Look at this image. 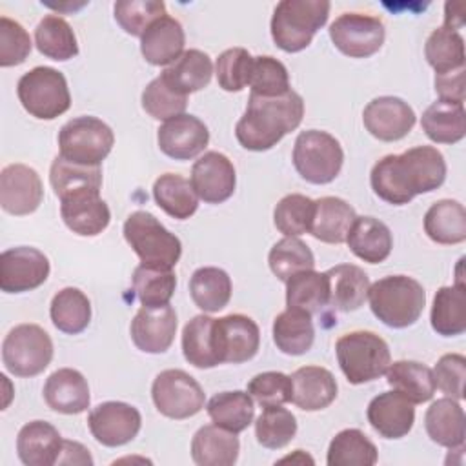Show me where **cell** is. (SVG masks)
Segmentation results:
<instances>
[{
    "instance_id": "1",
    "label": "cell",
    "mask_w": 466,
    "mask_h": 466,
    "mask_svg": "<svg viewBox=\"0 0 466 466\" xmlns=\"http://www.w3.org/2000/svg\"><path fill=\"white\" fill-rule=\"evenodd\" d=\"M446 160L433 146H415L400 155H386L370 173L373 193L388 204L402 206L417 195L444 184Z\"/></svg>"
},
{
    "instance_id": "2",
    "label": "cell",
    "mask_w": 466,
    "mask_h": 466,
    "mask_svg": "<svg viewBox=\"0 0 466 466\" xmlns=\"http://www.w3.org/2000/svg\"><path fill=\"white\" fill-rule=\"evenodd\" d=\"M304 116L302 96L289 89L279 96L249 95L248 107L235 126V137L244 149L268 151L284 135L295 131Z\"/></svg>"
},
{
    "instance_id": "3",
    "label": "cell",
    "mask_w": 466,
    "mask_h": 466,
    "mask_svg": "<svg viewBox=\"0 0 466 466\" xmlns=\"http://www.w3.org/2000/svg\"><path fill=\"white\" fill-rule=\"evenodd\" d=\"M371 313L388 328L402 329L415 324L426 306V291L408 275H390L370 284Z\"/></svg>"
},
{
    "instance_id": "4",
    "label": "cell",
    "mask_w": 466,
    "mask_h": 466,
    "mask_svg": "<svg viewBox=\"0 0 466 466\" xmlns=\"http://www.w3.org/2000/svg\"><path fill=\"white\" fill-rule=\"evenodd\" d=\"M328 0H282L271 16V38L286 53L306 49L315 33L328 22Z\"/></svg>"
},
{
    "instance_id": "5",
    "label": "cell",
    "mask_w": 466,
    "mask_h": 466,
    "mask_svg": "<svg viewBox=\"0 0 466 466\" xmlns=\"http://www.w3.org/2000/svg\"><path fill=\"white\" fill-rule=\"evenodd\" d=\"M339 366L350 384H364L386 373L391 353L388 342L366 329L344 333L335 342Z\"/></svg>"
},
{
    "instance_id": "6",
    "label": "cell",
    "mask_w": 466,
    "mask_h": 466,
    "mask_svg": "<svg viewBox=\"0 0 466 466\" xmlns=\"http://www.w3.org/2000/svg\"><path fill=\"white\" fill-rule=\"evenodd\" d=\"M124 238L142 264L173 269L182 255L180 238L147 211H133L124 222Z\"/></svg>"
},
{
    "instance_id": "7",
    "label": "cell",
    "mask_w": 466,
    "mask_h": 466,
    "mask_svg": "<svg viewBox=\"0 0 466 466\" xmlns=\"http://www.w3.org/2000/svg\"><path fill=\"white\" fill-rule=\"evenodd\" d=\"M22 107L35 118L53 120L71 106L66 76L49 66H36L24 73L16 84Z\"/></svg>"
},
{
    "instance_id": "8",
    "label": "cell",
    "mask_w": 466,
    "mask_h": 466,
    "mask_svg": "<svg viewBox=\"0 0 466 466\" xmlns=\"http://www.w3.org/2000/svg\"><path fill=\"white\" fill-rule=\"evenodd\" d=\"M344 151L340 142L320 129L302 131L293 146V166L309 184H329L340 173Z\"/></svg>"
},
{
    "instance_id": "9",
    "label": "cell",
    "mask_w": 466,
    "mask_h": 466,
    "mask_svg": "<svg viewBox=\"0 0 466 466\" xmlns=\"http://www.w3.org/2000/svg\"><path fill=\"white\" fill-rule=\"evenodd\" d=\"M115 144L113 129L100 118L82 115L60 127V157L82 166H100Z\"/></svg>"
},
{
    "instance_id": "10",
    "label": "cell",
    "mask_w": 466,
    "mask_h": 466,
    "mask_svg": "<svg viewBox=\"0 0 466 466\" xmlns=\"http://www.w3.org/2000/svg\"><path fill=\"white\" fill-rule=\"evenodd\" d=\"M53 359V340L38 324H18L2 342V362L16 377L42 373Z\"/></svg>"
},
{
    "instance_id": "11",
    "label": "cell",
    "mask_w": 466,
    "mask_h": 466,
    "mask_svg": "<svg viewBox=\"0 0 466 466\" xmlns=\"http://www.w3.org/2000/svg\"><path fill=\"white\" fill-rule=\"evenodd\" d=\"M151 397L158 413L169 419L197 415L206 402L202 386L184 370H164L151 384Z\"/></svg>"
},
{
    "instance_id": "12",
    "label": "cell",
    "mask_w": 466,
    "mask_h": 466,
    "mask_svg": "<svg viewBox=\"0 0 466 466\" xmlns=\"http://www.w3.org/2000/svg\"><path fill=\"white\" fill-rule=\"evenodd\" d=\"M328 31L333 46L350 58L375 55L386 38L382 20L364 13H342L331 22Z\"/></svg>"
},
{
    "instance_id": "13",
    "label": "cell",
    "mask_w": 466,
    "mask_h": 466,
    "mask_svg": "<svg viewBox=\"0 0 466 466\" xmlns=\"http://www.w3.org/2000/svg\"><path fill=\"white\" fill-rule=\"evenodd\" d=\"M213 339L220 364H240L257 355L260 346V329L251 317L231 313L215 319Z\"/></svg>"
},
{
    "instance_id": "14",
    "label": "cell",
    "mask_w": 466,
    "mask_h": 466,
    "mask_svg": "<svg viewBox=\"0 0 466 466\" xmlns=\"http://www.w3.org/2000/svg\"><path fill=\"white\" fill-rule=\"evenodd\" d=\"M49 258L36 248L16 246L0 255V289L24 293L42 286L49 277Z\"/></svg>"
},
{
    "instance_id": "15",
    "label": "cell",
    "mask_w": 466,
    "mask_h": 466,
    "mask_svg": "<svg viewBox=\"0 0 466 466\" xmlns=\"http://www.w3.org/2000/svg\"><path fill=\"white\" fill-rule=\"evenodd\" d=\"M87 426L96 442L116 448L131 442L138 435L142 415L127 402L107 400L89 411Z\"/></svg>"
},
{
    "instance_id": "16",
    "label": "cell",
    "mask_w": 466,
    "mask_h": 466,
    "mask_svg": "<svg viewBox=\"0 0 466 466\" xmlns=\"http://www.w3.org/2000/svg\"><path fill=\"white\" fill-rule=\"evenodd\" d=\"M415 120L417 116L411 106L402 98L390 95L373 98L362 113L366 131L382 142L404 138L413 129Z\"/></svg>"
},
{
    "instance_id": "17",
    "label": "cell",
    "mask_w": 466,
    "mask_h": 466,
    "mask_svg": "<svg viewBox=\"0 0 466 466\" xmlns=\"http://www.w3.org/2000/svg\"><path fill=\"white\" fill-rule=\"evenodd\" d=\"M44 198L40 175L25 164H9L0 173V206L4 211L24 217L38 209Z\"/></svg>"
},
{
    "instance_id": "18",
    "label": "cell",
    "mask_w": 466,
    "mask_h": 466,
    "mask_svg": "<svg viewBox=\"0 0 466 466\" xmlns=\"http://www.w3.org/2000/svg\"><path fill=\"white\" fill-rule=\"evenodd\" d=\"M189 182L200 200L208 204L226 202L235 193V166L224 153L208 151L195 160Z\"/></svg>"
},
{
    "instance_id": "19",
    "label": "cell",
    "mask_w": 466,
    "mask_h": 466,
    "mask_svg": "<svg viewBox=\"0 0 466 466\" xmlns=\"http://www.w3.org/2000/svg\"><path fill=\"white\" fill-rule=\"evenodd\" d=\"M157 142L164 155L175 160H191L200 155L208 142V126L195 115H177L157 129Z\"/></svg>"
},
{
    "instance_id": "20",
    "label": "cell",
    "mask_w": 466,
    "mask_h": 466,
    "mask_svg": "<svg viewBox=\"0 0 466 466\" xmlns=\"http://www.w3.org/2000/svg\"><path fill=\"white\" fill-rule=\"evenodd\" d=\"M177 324V313L169 304L142 306L129 326L131 340L144 353H164L175 340Z\"/></svg>"
},
{
    "instance_id": "21",
    "label": "cell",
    "mask_w": 466,
    "mask_h": 466,
    "mask_svg": "<svg viewBox=\"0 0 466 466\" xmlns=\"http://www.w3.org/2000/svg\"><path fill=\"white\" fill-rule=\"evenodd\" d=\"M60 215L64 224L80 237L102 233L111 220L107 204L98 189H80L60 198Z\"/></svg>"
},
{
    "instance_id": "22",
    "label": "cell",
    "mask_w": 466,
    "mask_h": 466,
    "mask_svg": "<svg viewBox=\"0 0 466 466\" xmlns=\"http://www.w3.org/2000/svg\"><path fill=\"white\" fill-rule=\"evenodd\" d=\"M368 422L384 439H400L410 433L415 422V408L397 391H384L368 404Z\"/></svg>"
},
{
    "instance_id": "23",
    "label": "cell",
    "mask_w": 466,
    "mask_h": 466,
    "mask_svg": "<svg viewBox=\"0 0 466 466\" xmlns=\"http://www.w3.org/2000/svg\"><path fill=\"white\" fill-rule=\"evenodd\" d=\"M46 404L58 413L76 415L89 408V386L86 377L73 368L53 371L44 384Z\"/></svg>"
},
{
    "instance_id": "24",
    "label": "cell",
    "mask_w": 466,
    "mask_h": 466,
    "mask_svg": "<svg viewBox=\"0 0 466 466\" xmlns=\"http://www.w3.org/2000/svg\"><path fill=\"white\" fill-rule=\"evenodd\" d=\"M291 402L304 411H319L337 399V380L322 366H302L291 375Z\"/></svg>"
},
{
    "instance_id": "25",
    "label": "cell",
    "mask_w": 466,
    "mask_h": 466,
    "mask_svg": "<svg viewBox=\"0 0 466 466\" xmlns=\"http://www.w3.org/2000/svg\"><path fill=\"white\" fill-rule=\"evenodd\" d=\"M62 437L58 430L46 420H31L24 424L16 437V453L25 466H53L62 451Z\"/></svg>"
},
{
    "instance_id": "26",
    "label": "cell",
    "mask_w": 466,
    "mask_h": 466,
    "mask_svg": "<svg viewBox=\"0 0 466 466\" xmlns=\"http://www.w3.org/2000/svg\"><path fill=\"white\" fill-rule=\"evenodd\" d=\"M184 44L182 24L166 13L140 36V53L151 66H167L184 53Z\"/></svg>"
},
{
    "instance_id": "27",
    "label": "cell",
    "mask_w": 466,
    "mask_h": 466,
    "mask_svg": "<svg viewBox=\"0 0 466 466\" xmlns=\"http://www.w3.org/2000/svg\"><path fill=\"white\" fill-rule=\"evenodd\" d=\"M424 426L428 437L439 446L450 450L464 446L466 417L462 406L455 399L442 397L431 402L424 415Z\"/></svg>"
},
{
    "instance_id": "28",
    "label": "cell",
    "mask_w": 466,
    "mask_h": 466,
    "mask_svg": "<svg viewBox=\"0 0 466 466\" xmlns=\"http://www.w3.org/2000/svg\"><path fill=\"white\" fill-rule=\"evenodd\" d=\"M237 433L217 424H206L191 439V459L198 466H233L238 459Z\"/></svg>"
},
{
    "instance_id": "29",
    "label": "cell",
    "mask_w": 466,
    "mask_h": 466,
    "mask_svg": "<svg viewBox=\"0 0 466 466\" xmlns=\"http://www.w3.org/2000/svg\"><path fill=\"white\" fill-rule=\"evenodd\" d=\"M346 242L350 251L368 264L384 262L393 248L390 228L375 217H357L350 228Z\"/></svg>"
},
{
    "instance_id": "30",
    "label": "cell",
    "mask_w": 466,
    "mask_h": 466,
    "mask_svg": "<svg viewBox=\"0 0 466 466\" xmlns=\"http://www.w3.org/2000/svg\"><path fill=\"white\" fill-rule=\"evenodd\" d=\"M355 209L339 197H320L315 200V211L309 233L326 244H342L355 222Z\"/></svg>"
},
{
    "instance_id": "31",
    "label": "cell",
    "mask_w": 466,
    "mask_h": 466,
    "mask_svg": "<svg viewBox=\"0 0 466 466\" xmlns=\"http://www.w3.org/2000/svg\"><path fill=\"white\" fill-rule=\"evenodd\" d=\"M424 233L435 244H461L466 240V209L459 200L442 198L424 215Z\"/></svg>"
},
{
    "instance_id": "32",
    "label": "cell",
    "mask_w": 466,
    "mask_h": 466,
    "mask_svg": "<svg viewBox=\"0 0 466 466\" xmlns=\"http://www.w3.org/2000/svg\"><path fill=\"white\" fill-rule=\"evenodd\" d=\"M422 131L435 144H457L466 135L464 104L435 100L420 118Z\"/></svg>"
},
{
    "instance_id": "33",
    "label": "cell",
    "mask_w": 466,
    "mask_h": 466,
    "mask_svg": "<svg viewBox=\"0 0 466 466\" xmlns=\"http://www.w3.org/2000/svg\"><path fill=\"white\" fill-rule=\"evenodd\" d=\"M329 304L339 311H355L368 299L370 279L355 264H339L329 268Z\"/></svg>"
},
{
    "instance_id": "34",
    "label": "cell",
    "mask_w": 466,
    "mask_h": 466,
    "mask_svg": "<svg viewBox=\"0 0 466 466\" xmlns=\"http://www.w3.org/2000/svg\"><path fill=\"white\" fill-rule=\"evenodd\" d=\"M315 328L308 311L288 308L273 320V342L286 355H304L311 350Z\"/></svg>"
},
{
    "instance_id": "35",
    "label": "cell",
    "mask_w": 466,
    "mask_h": 466,
    "mask_svg": "<svg viewBox=\"0 0 466 466\" xmlns=\"http://www.w3.org/2000/svg\"><path fill=\"white\" fill-rule=\"evenodd\" d=\"M386 380L393 391L413 404L428 402L435 393L433 371L417 360H395L386 370Z\"/></svg>"
},
{
    "instance_id": "36",
    "label": "cell",
    "mask_w": 466,
    "mask_h": 466,
    "mask_svg": "<svg viewBox=\"0 0 466 466\" xmlns=\"http://www.w3.org/2000/svg\"><path fill=\"white\" fill-rule=\"evenodd\" d=\"M430 320L431 328L442 337H457L466 331V291L462 284L437 289Z\"/></svg>"
},
{
    "instance_id": "37",
    "label": "cell",
    "mask_w": 466,
    "mask_h": 466,
    "mask_svg": "<svg viewBox=\"0 0 466 466\" xmlns=\"http://www.w3.org/2000/svg\"><path fill=\"white\" fill-rule=\"evenodd\" d=\"M178 93L189 95L204 89L213 75V62L200 49L184 51L169 67L160 73Z\"/></svg>"
},
{
    "instance_id": "38",
    "label": "cell",
    "mask_w": 466,
    "mask_h": 466,
    "mask_svg": "<svg viewBox=\"0 0 466 466\" xmlns=\"http://www.w3.org/2000/svg\"><path fill=\"white\" fill-rule=\"evenodd\" d=\"M189 295L204 313H217L231 299V279L222 268H198L189 279Z\"/></svg>"
},
{
    "instance_id": "39",
    "label": "cell",
    "mask_w": 466,
    "mask_h": 466,
    "mask_svg": "<svg viewBox=\"0 0 466 466\" xmlns=\"http://www.w3.org/2000/svg\"><path fill=\"white\" fill-rule=\"evenodd\" d=\"M206 410L213 424L233 433L244 431L253 422L255 417L251 395L240 390L215 393L208 400Z\"/></svg>"
},
{
    "instance_id": "40",
    "label": "cell",
    "mask_w": 466,
    "mask_h": 466,
    "mask_svg": "<svg viewBox=\"0 0 466 466\" xmlns=\"http://www.w3.org/2000/svg\"><path fill=\"white\" fill-rule=\"evenodd\" d=\"M153 198L160 209L177 220L189 218L198 208L191 182L178 173H164L153 184Z\"/></svg>"
},
{
    "instance_id": "41",
    "label": "cell",
    "mask_w": 466,
    "mask_h": 466,
    "mask_svg": "<svg viewBox=\"0 0 466 466\" xmlns=\"http://www.w3.org/2000/svg\"><path fill=\"white\" fill-rule=\"evenodd\" d=\"M329 304V279L328 273L306 269L286 280V306L320 313Z\"/></svg>"
},
{
    "instance_id": "42",
    "label": "cell",
    "mask_w": 466,
    "mask_h": 466,
    "mask_svg": "<svg viewBox=\"0 0 466 466\" xmlns=\"http://www.w3.org/2000/svg\"><path fill=\"white\" fill-rule=\"evenodd\" d=\"M51 322L55 328L67 335L82 333L91 320V302L78 288L60 289L49 306Z\"/></svg>"
},
{
    "instance_id": "43",
    "label": "cell",
    "mask_w": 466,
    "mask_h": 466,
    "mask_svg": "<svg viewBox=\"0 0 466 466\" xmlns=\"http://www.w3.org/2000/svg\"><path fill=\"white\" fill-rule=\"evenodd\" d=\"M36 49L51 60H69L78 55V42L73 27L58 15H46L35 27Z\"/></svg>"
},
{
    "instance_id": "44",
    "label": "cell",
    "mask_w": 466,
    "mask_h": 466,
    "mask_svg": "<svg viewBox=\"0 0 466 466\" xmlns=\"http://www.w3.org/2000/svg\"><path fill=\"white\" fill-rule=\"evenodd\" d=\"M377 459V446L359 428L339 431L331 439L326 455L329 466H373Z\"/></svg>"
},
{
    "instance_id": "45",
    "label": "cell",
    "mask_w": 466,
    "mask_h": 466,
    "mask_svg": "<svg viewBox=\"0 0 466 466\" xmlns=\"http://www.w3.org/2000/svg\"><path fill=\"white\" fill-rule=\"evenodd\" d=\"M213 322V317L197 315L182 329V353L195 368L208 370L220 364L215 351Z\"/></svg>"
},
{
    "instance_id": "46",
    "label": "cell",
    "mask_w": 466,
    "mask_h": 466,
    "mask_svg": "<svg viewBox=\"0 0 466 466\" xmlns=\"http://www.w3.org/2000/svg\"><path fill=\"white\" fill-rule=\"evenodd\" d=\"M49 182L58 198L80 191V189H98L102 187V169L100 166H82L66 160L56 155L51 162Z\"/></svg>"
},
{
    "instance_id": "47",
    "label": "cell",
    "mask_w": 466,
    "mask_h": 466,
    "mask_svg": "<svg viewBox=\"0 0 466 466\" xmlns=\"http://www.w3.org/2000/svg\"><path fill=\"white\" fill-rule=\"evenodd\" d=\"M177 288L173 269L140 264L133 271V291L142 306L169 304Z\"/></svg>"
},
{
    "instance_id": "48",
    "label": "cell",
    "mask_w": 466,
    "mask_h": 466,
    "mask_svg": "<svg viewBox=\"0 0 466 466\" xmlns=\"http://www.w3.org/2000/svg\"><path fill=\"white\" fill-rule=\"evenodd\" d=\"M424 56L435 73H446L464 67V38L450 27H437L426 40Z\"/></svg>"
},
{
    "instance_id": "49",
    "label": "cell",
    "mask_w": 466,
    "mask_h": 466,
    "mask_svg": "<svg viewBox=\"0 0 466 466\" xmlns=\"http://www.w3.org/2000/svg\"><path fill=\"white\" fill-rule=\"evenodd\" d=\"M268 264L271 273L286 282L293 275L313 269L315 268V257L311 249L302 242L299 237H284L279 242L273 244L268 255Z\"/></svg>"
},
{
    "instance_id": "50",
    "label": "cell",
    "mask_w": 466,
    "mask_h": 466,
    "mask_svg": "<svg viewBox=\"0 0 466 466\" xmlns=\"http://www.w3.org/2000/svg\"><path fill=\"white\" fill-rule=\"evenodd\" d=\"M297 433L295 415L282 406H266L255 420V437L268 450L288 446Z\"/></svg>"
},
{
    "instance_id": "51",
    "label": "cell",
    "mask_w": 466,
    "mask_h": 466,
    "mask_svg": "<svg viewBox=\"0 0 466 466\" xmlns=\"http://www.w3.org/2000/svg\"><path fill=\"white\" fill-rule=\"evenodd\" d=\"M315 211V200L306 195L291 193L282 197L273 211L275 228L284 237H299L302 233H309L311 220Z\"/></svg>"
},
{
    "instance_id": "52",
    "label": "cell",
    "mask_w": 466,
    "mask_h": 466,
    "mask_svg": "<svg viewBox=\"0 0 466 466\" xmlns=\"http://www.w3.org/2000/svg\"><path fill=\"white\" fill-rule=\"evenodd\" d=\"M187 106V96L178 93L162 75L153 78L142 91L144 111L157 120H169L182 115Z\"/></svg>"
},
{
    "instance_id": "53",
    "label": "cell",
    "mask_w": 466,
    "mask_h": 466,
    "mask_svg": "<svg viewBox=\"0 0 466 466\" xmlns=\"http://www.w3.org/2000/svg\"><path fill=\"white\" fill-rule=\"evenodd\" d=\"M249 87L251 93L258 96H279L288 93L291 87L286 66L269 55L253 56Z\"/></svg>"
},
{
    "instance_id": "54",
    "label": "cell",
    "mask_w": 466,
    "mask_h": 466,
    "mask_svg": "<svg viewBox=\"0 0 466 466\" xmlns=\"http://www.w3.org/2000/svg\"><path fill=\"white\" fill-rule=\"evenodd\" d=\"M113 9L118 25L133 36H142L155 20L166 15V4L158 0H118Z\"/></svg>"
},
{
    "instance_id": "55",
    "label": "cell",
    "mask_w": 466,
    "mask_h": 466,
    "mask_svg": "<svg viewBox=\"0 0 466 466\" xmlns=\"http://www.w3.org/2000/svg\"><path fill=\"white\" fill-rule=\"evenodd\" d=\"M253 56L244 47H231L218 55L215 62L217 82L224 91H242L249 86Z\"/></svg>"
},
{
    "instance_id": "56",
    "label": "cell",
    "mask_w": 466,
    "mask_h": 466,
    "mask_svg": "<svg viewBox=\"0 0 466 466\" xmlns=\"http://www.w3.org/2000/svg\"><path fill=\"white\" fill-rule=\"evenodd\" d=\"M291 377L282 371H262L248 382V393L262 408L291 402Z\"/></svg>"
},
{
    "instance_id": "57",
    "label": "cell",
    "mask_w": 466,
    "mask_h": 466,
    "mask_svg": "<svg viewBox=\"0 0 466 466\" xmlns=\"http://www.w3.org/2000/svg\"><path fill=\"white\" fill-rule=\"evenodd\" d=\"M31 38L22 24L9 16H0V66L22 64L31 53Z\"/></svg>"
},
{
    "instance_id": "58",
    "label": "cell",
    "mask_w": 466,
    "mask_h": 466,
    "mask_svg": "<svg viewBox=\"0 0 466 466\" xmlns=\"http://www.w3.org/2000/svg\"><path fill=\"white\" fill-rule=\"evenodd\" d=\"M433 371L435 388H439L446 397L455 400L464 399V379H466V357L461 353L442 355Z\"/></svg>"
},
{
    "instance_id": "59",
    "label": "cell",
    "mask_w": 466,
    "mask_h": 466,
    "mask_svg": "<svg viewBox=\"0 0 466 466\" xmlns=\"http://www.w3.org/2000/svg\"><path fill=\"white\" fill-rule=\"evenodd\" d=\"M435 91L439 100L464 104V67L446 73H435Z\"/></svg>"
},
{
    "instance_id": "60",
    "label": "cell",
    "mask_w": 466,
    "mask_h": 466,
    "mask_svg": "<svg viewBox=\"0 0 466 466\" xmlns=\"http://www.w3.org/2000/svg\"><path fill=\"white\" fill-rule=\"evenodd\" d=\"M56 464H93L89 450L76 441H62V451Z\"/></svg>"
},
{
    "instance_id": "61",
    "label": "cell",
    "mask_w": 466,
    "mask_h": 466,
    "mask_svg": "<svg viewBox=\"0 0 466 466\" xmlns=\"http://www.w3.org/2000/svg\"><path fill=\"white\" fill-rule=\"evenodd\" d=\"M462 25H464L462 4L461 2H446V5H444V27H450V29L457 31Z\"/></svg>"
}]
</instances>
